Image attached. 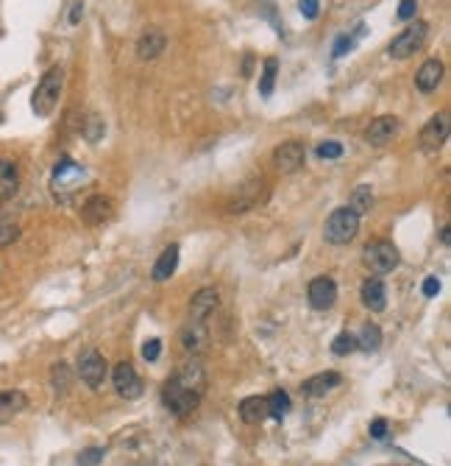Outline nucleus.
Instances as JSON below:
<instances>
[{"label":"nucleus","instance_id":"nucleus-1","mask_svg":"<svg viewBox=\"0 0 451 466\" xmlns=\"http://www.w3.org/2000/svg\"><path fill=\"white\" fill-rule=\"evenodd\" d=\"M61 90H64V68L53 64L50 70H45V76L39 79V84H37V90H34V95H31V109H34V115L48 117V115L56 109V104H59V98H61Z\"/></svg>","mask_w":451,"mask_h":466},{"label":"nucleus","instance_id":"nucleus-40","mask_svg":"<svg viewBox=\"0 0 451 466\" xmlns=\"http://www.w3.org/2000/svg\"><path fill=\"white\" fill-rule=\"evenodd\" d=\"M440 293V280L437 277H426L423 280V296H437Z\"/></svg>","mask_w":451,"mask_h":466},{"label":"nucleus","instance_id":"nucleus-20","mask_svg":"<svg viewBox=\"0 0 451 466\" xmlns=\"http://www.w3.org/2000/svg\"><path fill=\"white\" fill-rule=\"evenodd\" d=\"M340 382H343V377H340L337 371H323V374H315V377L304 380L301 391H304V396H326V394L334 391Z\"/></svg>","mask_w":451,"mask_h":466},{"label":"nucleus","instance_id":"nucleus-41","mask_svg":"<svg viewBox=\"0 0 451 466\" xmlns=\"http://www.w3.org/2000/svg\"><path fill=\"white\" fill-rule=\"evenodd\" d=\"M81 14H84V3H81V0H79V3H72V9H70V26H79L81 23Z\"/></svg>","mask_w":451,"mask_h":466},{"label":"nucleus","instance_id":"nucleus-4","mask_svg":"<svg viewBox=\"0 0 451 466\" xmlns=\"http://www.w3.org/2000/svg\"><path fill=\"white\" fill-rule=\"evenodd\" d=\"M426 34H429V26L423 20H415L401 34H396V39L390 42V56L393 59H410V56H415L423 48Z\"/></svg>","mask_w":451,"mask_h":466},{"label":"nucleus","instance_id":"nucleus-9","mask_svg":"<svg viewBox=\"0 0 451 466\" xmlns=\"http://www.w3.org/2000/svg\"><path fill=\"white\" fill-rule=\"evenodd\" d=\"M307 159V148L304 143L298 140H290V143H281L276 151H273V165L279 173H295Z\"/></svg>","mask_w":451,"mask_h":466},{"label":"nucleus","instance_id":"nucleus-39","mask_svg":"<svg viewBox=\"0 0 451 466\" xmlns=\"http://www.w3.org/2000/svg\"><path fill=\"white\" fill-rule=\"evenodd\" d=\"M385 436H388V419H373L370 422V438L382 441Z\"/></svg>","mask_w":451,"mask_h":466},{"label":"nucleus","instance_id":"nucleus-10","mask_svg":"<svg viewBox=\"0 0 451 466\" xmlns=\"http://www.w3.org/2000/svg\"><path fill=\"white\" fill-rule=\"evenodd\" d=\"M112 382H114L117 394L126 396V399H139V396H142V388H145L142 380H139V374L134 371V366L126 363V360L112 369Z\"/></svg>","mask_w":451,"mask_h":466},{"label":"nucleus","instance_id":"nucleus-24","mask_svg":"<svg viewBox=\"0 0 451 466\" xmlns=\"http://www.w3.org/2000/svg\"><path fill=\"white\" fill-rule=\"evenodd\" d=\"M257 190H262V182H248V184H243L240 190H237V195H234V202L229 204V213H245V210H251L254 204H259V193Z\"/></svg>","mask_w":451,"mask_h":466},{"label":"nucleus","instance_id":"nucleus-11","mask_svg":"<svg viewBox=\"0 0 451 466\" xmlns=\"http://www.w3.org/2000/svg\"><path fill=\"white\" fill-rule=\"evenodd\" d=\"M112 218H114V202L106 198V195H92L81 207V221L87 226H103Z\"/></svg>","mask_w":451,"mask_h":466},{"label":"nucleus","instance_id":"nucleus-35","mask_svg":"<svg viewBox=\"0 0 451 466\" xmlns=\"http://www.w3.org/2000/svg\"><path fill=\"white\" fill-rule=\"evenodd\" d=\"M159 355H162V341H159V338H150V341L142 344V358H145L148 363H154Z\"/></svg>","mask_w":451,"mask_h":466},{"label":"nucleus","instance_id":"nucleus-37","mask_svg":"<svg viewBox=\"0 0 451 466\" xmlns=\"http://www.w3.org/2000/svg\"><path fill=\"white\" fill-rule=\"evenodd\" d=\"M298 9L307 20H315L321 14V0H298Z\"/></svg>","mask_w":451,"mask_h":466},{"label":"nucleus","instance_id":"nucleus-30","mask_svg":"<svg viewBox=\"0 0 451 466\" xmlns=\"http://www.w3.org/2000/svg\"><path fill=\"white\" fill-rule=\"evenodd\" d=\"M359 347H357V336H351V332H340V336L332 341V352L337 358H345V355H354Z\"/></svg>","mask_w":451,"mask_h":466},{"label":"nucleus","instance_id":"nucleus-6","mask_svg":"<svg viewBox=\"0 0 451 466\" xmlns=\"http://www.w3.org/2000/svg\"><path fill=\"white\" fill-rule=\"evenodd\" d=\"M79 377L90 385V388H101L103 385V380H106V371H109V366H106V358L98 352V349H84L81 355H79Z\"/></svg>","mask_w":451,"mask_h":466},{"label":"nucleus","instance_id":"nucleus-25","mask_svg":"<svg viewBox=\"0 0 451 466\" xmlns=\"http://www.w3.org/2000/svg\"><path fill=\"white\" fill-rule=\"evenodd\" d=\"M276 79H279V59H276V56H268L265 64H262V76H259V95L270 98V95H273V87H276Z\"/></svg>","mask_w":451,"mask_h":466},{"label":"nucleus","instance_id":"nucleus-8","mask_svg":"<svg viewBox=\"0 0 451 466\" xmlns=\"http://www.w3.org/2000/svg\"><path fill=\"white\" fill-rule=\"evenodd\" d=\"M399 126H401V120H399L396 115H382V117L370 120V126L365 128V143H368V146H376V148L388 146V143L399 135Z\"/></svg>","mask_w":451,"mask_h":466},{"label":"nucleus","instance_id":"nucleus-31","mask_svg":"<svg viewBox=\"0 0 451 466\" xmlns=\"http://www.w3.org/2000/svg\"><path fill=\"white\" fill-rule=\"evenodd\" d=\"M50 380H53V388L59 394H67L70 391V366L67 363H56L50 369Z\"/></svg>","mask_w":451,"mask_h":466},{"label":"nucleus","instance_id":"nucleus-36","mask_svg":"<svg viewBox=\"0 0 451 466\" xmlns=\"http://www.w3.org/2000/svg\"><path fill=\"white\" fill-rule=\"evenodd\" d=\"M415 12H418V0H401L396 17H399L401 23H410V20H415Z\"/></svg>","mask_w":451,"mask_h":466},{"label":"nucleus","instance_id":"nucleus-21","mask_svg":"<svg viewBox=\"0 0 451 466\" xmlns=\"http://www.w3.org/2000/svg\"><path fill=\"white\" fill-rule=\"evenodd\" d=\"M20 190V171L12 159H0V202H9Z\"/></svg>","mask_w":451,"mask_h":466},{"label":"nucleus","instance_id":"nucleus-14","mask_svg":"<svg viewBox=\"0 0 451 466\" xmlns=\"http://www.w3.org/2000/svg\"><path fill=\"white\" fill-rule=\"evenodd\" d=\"M165 48H168V37H165V31L162 28H145L142 34H139V39H137V56L142 59V61H154V59H159L162 53H165Z\"/></svg>","mask_w":451,"mask_h":466},{"label":"nucleus","instance_id":"nucleus-17","mask_svg":"<svg viewBox=\"0 0 451 466\" xmlns=\"http://www.w3.org/2000/svg\"><path fill=\"white\" fill-rule=\"evenodd\" d=\"M359 296H362V304H365L368 310H373V313H382V310L388 307V288H385V282H382L379 277L365 280Z\"/></svg>","mask_w":451,"mask_h":466},{"label":"nucleus","instance_id":"nucleus-5","mask_svg":"<svg viewBox=\"0 0 451 466\" xmlns=\"http://www.w3.org/2000/svg\"><path fill=\"white\" fill-rule=\"evenodd\" d=\"M365 265L373 271V274H390L396 265H399V249L388 240H376V243H368L365 251Z\"/></svg>","mask_w":451,"mask_h":466},{"label":"nucleus","instance_id":"nucleus-19","mask_svg":"<svg viewBox=\"0 0 451 466\" xmlns=\"http://www.w3.org/2000/svg\"><path fill=\"white\" fill-rule=\"evenodd\" d=\"M440 81H443V61L440 59H426L421 64V70L415 73V87L429 95V93H434L440 87Z\"/></svg>","mask_w":451,"mask_h":466},{"label":"nucleus","instance_id":"nucleus-26","mask_svg":"<svg viewBox=\"0 0 451 466\" xmlns=\"http://www.w3.org/2000/svg\"><path fill=\"white\" fill-rule=\"evenodd\" d=\"M370 207H373V187H368V184H359V187L351 193L348 210H354V213L362 218L365 213H370Z\"/></svg>","mask_w":451,"mask_h":466},{"label":"nucleus","instance_id":"nucleus-22","mask_svg":"<svg viewBox=\"0 0 451 466\" xmlns=\"http://www.w3.org/2000/svg\"><path fill=\"white\" fill-rule=\"evenodd\" d=\"M240 419L245 425H262L268 419V402H265V396H245L240 408H237Z\"/></svg>","mask_w":451,"mask_h":466},{"label":"nucleus","instance_id":"nucleus-27","mask_svg":"<svg viewBox=\"0 0 451 466\" xmlns=\"http://www.w3.org/2000/svg\"><path fill=\"white\" fill-rule=\"evenodd\" d=\"M265 402H268V416H273V419H284L287 416V411H290V394L287 391H273L268 399H265Z\"/></svg>","mask_w":451,"mask_h":466},{"label":"nucleus","instance_id":"nucleus-13","mask_svg":"<svg viewBox=\"0 0 451 466\" xmlns=\"http://www.w3.org/2000/svg\"><path fill=\"white\" fill-rule=\"evenodd\" d=\"M170 380H176V382L184 385L187 391H195V394L203 396V388H206V369H203V363H201L198 358H192V360L181 363V366L173 371Z\"/></svg>","mask_w":451,"mask_h":466},{"label":"nucleus","instance_id":"nucleus-23","mask_svg":"<svg viewBox=\"0 0 451 466\" xmlns=\"http://www.w3.org/2000/svg\"><path fill=\"white\" fill-rule=\"evenodd\" d=\"M176 265H179V246H168L157 265H154V271H150V277H154V282H168L173 274H176Z\"/></svg>","mask_w":451,"mask_h":466},{"label":"nucleus","instance_id":"nucleus-2","mask_svg":"<svg viewBox=\"0 0 451 466\" xmlns=\"http://www.w3.org/2000/svg\"><path fill=\"white\" fill-rule=\"evenodd\" d=\"M357 232H359V215H357L354 210H348V207H337V210L329 215L326 226H323V237H326L332 246H345V243H351V240L357 237Z\"/></svg>","mask_w":451,"mask_h":466},{"label":"nucleus","instance_id":"nucleus-32","mask_svg":"<svg viewBox=\"0 0 451 466\" xmlns=\"http://www.w3.org/2000/svg\"><path fill=\"white\" fill-rule=\"evenodd\" d=\"M103 447H87L79 452V466H101L103 463Z\"/></svg>","mask_w":451,"mask_h":466},{"label":"nucleus","instance_id":"nucleus-12","mask_svg":"<svg viewBox=\"0 0 451 466\" xmlns=\"http://www.w3.org/2000/svg\"><path fill=\"white\" fill-rule=\"evenodd\" d=\"M307 296H310V304L312 310H332L334 302H337V285L332 277H315L307 288Z\"/></svg>","mask_w":451,"mask_h":466},{"label":"nucleus","instance_id":"nucleus-29","mask_svg":"<svg viewBox=\"0 0 451 466\" xmlns=\"http://www.w3.org/2000/svg\"><path fill=\"white\" fill-rule=\"evenodd\" d=\"M103 135H106V120H103L98 112L87 115V123H84V137H87V143H98V140H103Z\"/></svg>","mask_w":451,"mask_h":466},{"label":"nucleus","instance_id":"nucleus-3","mask_svg":"<svg viewBox=\"0 0 451 466\" xmlns=\"http://www.w3.org/2000/svg\"><path fill=\"white\" fill-rule=\"evenodd\" d=\"M162 402H165V408H168L170 414H176V416H190V414L201 405V394L187 391V388L179 385L176 380H168V382L162 385Z\"/></svg>","mask_w":451,"mask_h":466},{"label":"nucleus","instance_id":"nucleus-28","mask_svg":"<svg viewBox=\"0 0 451 466\" xmlns=\"http://www.w3.org/2000/svg\"><path fill=\"white\" fill-rule=\"evenodd\" d=\"M357 347L365 349V352H376L382 347V329L376 324H365L362 332H359V338H357Z\"/></svg>","mask_w":451,"mask_h":466},{"label":"nucleus","instance_id":"nucleus-15","mask_svg":"<svg viewBox=\"0 0 451 466\" xmlns=\"http://www.w3.org/2000/svg\"><path fill=\"white\" fill-rule=\"evenodd\" d=\"M179 341H181L184 352L195 358L209 347V329H206L203 321H192L190 318V324H184V329L179 332Z\"/></svg>","mask_w":451,"mask_h":466},{"label":"nucleus","instance_id":"nucleus-34","mask_svg":"<svg viewBox=\"0 0 451 466\" xmlns=\"http://www.w3.org/2000/svg\"><path fill=\"white\" fill-rule=\"evenodd\" d=\"M20 240V226L17 224H0V246H12Z\"/></svg>","mask_w":451,"mask_h":466},{"label":"nucleus","instance_id":"nucleus-33","mask_svg":"<svg viewBox=\"0 0 451 466\" xmlns=\"http://www.w3.org/2000/svg\"><path fill=\"white\" fill-rule=\"evenodd\" d=\"M343 154H345V148H343V143H337V140H326V143L318 146V157H321V159H340Z\"/></svg>","mask_w":451,"mask_h":466},{"label":"nucleus","instance_id":"nucleus-43","mask_svg":"<svg viewBox=\"0 0 451 466\" xmlns=\"http://www.w3.org/2000/svg\"><path fill=\"white\" fill-rule=\"evenodd\" d=\"M440 240H443V246H448V243H451V229H448V226H443V232H440Z\"/></svg>","mask_w":451,"mask_h":466},{"label":"nucleus","instance_id":"nucleus-42","mask_svg":"<svg viewBox=\"0 0 451 466\" xmlns=\"http://www.w3.org/2000/svg\"><path fill=\"white\" fill-rule=\"evenodd\" d=\"M251 68H254V56H251V53H245V61H243V76H245V79L251 76Z\"/></svg>","mask_w":451,"mask_h":466},{"label":"nucleus","instance_id":"nucleus-18","mask_svg":"<svg viewBox=\"0 0 451 466\" xmlns=\"http://www.w3.org/2000/svg\"><path fill=\"white\" fill-rule=\"evenodd\" d=\"M28 405V396L20 391V388H6L0 391V425L12 422L17 414H23Z\"/></svg>","mask_w":451,"mask_h":466},{"label":"nucleus","instance_id":"nucleus-7","mask_svg":"<svg viewBox=\"0 0 451 466\" xmlns=\"http://www.w3.org/2000/svg\"><path fill=\"white\" fill-rule=\"evenodd\" d=\"M448 120H451L448 112H437V115H432V117L426 120V126L421 128V146H423L426 151H437V148L445 146L448 131H451V123H448Z\"/></svg>","mask_w":451,"mask_h":466},{"label":"nucleus","instance_id":"nucleus-16","mask_svg":"<svg viewBox=\"0 0 451 466\" xmlns=\"http://www.w3.org/2000/svg\"><path fill=\"white\" fill-rule=\"evenodd\" d=\"M220 304V293L214 288H201L192 299H190V318L192 321H206Z\"/></svg>","mask_w":451,"mask_h":466},{"label":"nucleus","instance_id":"nucleus-38","mask_svg":"<svg viewBox=\"0 0 451 466\" xmlns=\"http://www.w3.org/2000/svg\"><path fill=\"white\" fill-rule=\"evenodd\" d=\"M357 37H362V34H354V37H340V39H337V45H334V59L345 56V50H351V48H354Z\"/></svg>","mask_w":451,"mask_h":466}]
</instances>
